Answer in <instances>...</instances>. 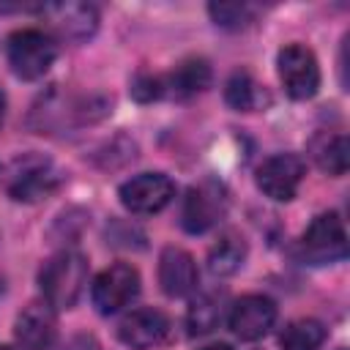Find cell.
<instances>
[{"instance_id":"cell-17","label":"cell","mask_w":350,"mask_h":350,"mask_svg":"<svg viewBox=\"0 0 350 350\" xmlns=\"http://www.w3.org/2000/svg\"><path fill=\"white\" fill-rule=\"evenodd\" d=\"M243 260H246V241L235 230L221 232L208 252V268L216 276H232L243 265Z\"/></svg>"},{"instance_id":"cell-22","label":"cell","mask_w":350,"mask_h":350,"mask_svg":"<svg viewBox=\"0 0 350 350\" xmlns=\"http://www.w3.org/2000/svg\"><path fill=\"white\" fill-rule=\"evenodd\" d=\"M131 96H134L137 101H153V98H161V96H164V82H161V77L139 74V77L131 82Z\"/></svg>"},{"instance_id":"cell-27","label":"cell","mask_w":350,"mask_h":350,"mask_svg":"<svg viewBox=\"0 0 350 350\" xmlns=\"http://www.w3.org/2000/svg\"><path fill=\"white\" fill-rule=\"evenodd\" d=\"M0 295H3V276H0Z\"/></svg>"},{"instance_id":"cell-7","label":"cell","mask_w":350,"mask_h":350,"mask_svg":"<svg viewBox=\"0 0 350 350\" xmlns=\"http://www.w3.org/2000/svg\"><path fill=\"white\" fill-rule=\"evenodd\" d=\"M139 293V273L134 265L129 262H115L109 268H104L93 287H90V298L98 314H115L123 306H129Z\"/></svg>"},{"instance_id":"cell-15","label":"cell","mask_w":350,"mask_h":350,"mask_svg":"<svg viewBox=\"0 0 350 350\" xmlns=\"http://www.w3.org/2000/svg\"><path fill=\"white\" fill-rule=\"evenodd\" d=\"M161 82H164V96L191 98L211 85V66L202 57H189L178 63L175 71H170V77H164Z\"/></svg>"},{"instance_id":"cell-14","label":"cell","mask_w":350,"mask_h":350,"mask_svg":"<svg viewBox=\"0 0 350 350\" xmlns=\"http://www.w3.org/2000/svg\"><path fill=\"white\" fill-rule=\"evenodd\" d=\"M200 271L194 257L180 246H167L159 257V284L170 298H183L197 287Z\"/></svg>"},{"instance_id":"cell-3","label":"cell","mask_w":350,"mask_h":350,"mask_svg":"<svg viewBox=\"0 0 350 350\" xmlns=\"http://www.w3.org/2000/svg\"><path fill=\"white\" fill-rule=\"evenodd\" d=\"M5 52H8V66L14 68L16 77L38 79L55 63L57 46H55L49 33L36 30V27H25V30H16L8 36Z\"/></svg>"},{"instance_id":"cell-12","label":"cell","mask_w":350,"mask_h":350,"mask_svg":"<svg viewBox=\"0 0 350 350\" xmlns=\"http://www.w3.org/2000/svg\"><path fill=\"white\" fill-rule=\"evenodd\" d=\"M118 336L126 347L131 350H150L167 342L170 336V317L161 309L153 306H139L134 312H129L120 325H118Z\"/></svg>"},{"instance_id":"cell-13","label":"cell","mask_w":350,"mask_h":350,"mask_svg":"<svg viewBox=\"0 0 350 350\" xmlns=\"http://www.w3.org/2000/svg\"><path fill=\"white\" fill-rule=\"evenodd\" d=\"M41 16L66 41H85L98 27V11L90 3H44Z\"/></svg>"},{"instance_id":"cell-28","label":"cell","mask_w":350,"mask_h":350,"mask_svg":"<svg viewBox=\"0 0 350 350\" xmlns=\"http://www.w3.org/2000/svg\"><path fill=\"white\" fill-rule=\"evenodd\" d=\"M339 350H347V347H339Z\"/></svg>"},{"instance_id":"cell-24","label":"cell","mask_w":350,"mask_h":350,"mask_svg":"<svg viewBox=\"0 0 350 350\" xmlns=\"http://www.w3.org/2000/svg\"><path fill=\"white\" fill-rule=\"evenodd\" d=\"M200 350H232V347H230V345H221V342H219V345H205V347H200Z\"/></svg>"},{"instance_id":"cell-5","label":"cell","mask_w":350,"mask_h":350,"mask_svg":"<svg viewBox=\"0 0 350 350\" xmlns=\"http://www.w3.org/2000/svg\"><path fill=\"white\" fill-rule=\"evenodd\" d=\"M227 189L219 180H200L191 186L183 197L180 208V224L191 235H202L211 227H216L227 213Z\"/></svg>"},{"instance_id":"cell-2","label":"cell","mask_w":350,"mask_h":350,"mask_svg":"<svg viewBox=\"0 0 350 350\" xmlns=\"http://www.w3.org/2000/svg\"><path fill=\"white\" fill-rule=\"evenodd\" d=\"M63 183L60 170L41 153H22L5 172V191L16 202H41Z\"/></svg>"},{"instance_id":"cell-23","label":"cell","mask_w":350,"mask_h":350,"mask_svg":"<svg viewBox=\"0 0 350 350\" xmlns=\"http://www.w3.org/2000/svg\"><path fill=\"white\" fill-rule=\"evenodd\" d=\"M63 350H98V342H96L93 336H88V334H79V336H74Z\"/></svg>"},{"instance_id":"cell-25","label":"cell","mask_w":350,"mask_h":350,"mask_svg":"<svg viewBox=\"0 0 350 350\" xmlns=\"http://www.w3.org/2000/svg\"><path fill=\"white\" fill-rule=\"evenodd\" d=\"M3 118H5V96L0 90V126H3Z\"/></svg>"},{"instance_id":"cell-6","label":"cell","mask_w":350,"mask_h":350,"mask_svg":"<svg viewBox=\"0 0 350 350\" xmlns=\"http://www.w3.org/2000/svg\"><path fill=\"white\" fill-rule=\"evenodd\" d=\"M276 68H279V79L287 90L290 98H312L320 88V66L317 57L309 46L304 44H287L279 49L276 55Z\"/></svg>"},{"instance_id":"cell-18","label":"cell","mask_w":350,"mask_h":350,"mask_svg":"<svg viewBox=\"0 0 350 350\" xmlns=\"http://www.w3.org/2000/svg\"><path fill=\"white\" fill-rule=\"evenodd\" d=\"M224 98L232 109L238 112H254V109H262L268 104V93L265 88L249 74V71H235L227 85H224Z\"/></svg>"},{"instance_id":"cell-11","label":"cell","mask_w":350,"mask_h":350,"mask_svg":"<svg viewBox=\"0 0 350 350\" xmlns=\"http://www.w3.org/2000/svg\"><path fill=\"white\" fill-rule=\"evenodd\" d=\"M57 336V317L46 301H30L14 323V345L22 350H52Z\"/></svg>"},{"instance_id":"cell-26","label":"cell","mask_w":350,"mask_h":350,"mask_svg":"<svg viewBox=\"0 0 350 350\" xmlns=\"http://www.w3.org/2000/svg\"><path fill=\"white\" fill-rule=\"evenodd\" d=\"M0 350H22V347H16V345H3Z\"/></svg>"},{"instance_id":"cell-16","label":"cell","mask_w":350,"mask_h":350,"mask_svg":"<svg viewBox=\"0 0 350 350\" xmlns=\"http://www.w3.org/2000/svg\"><path fill=\"white\" fill-rule=\"evenodd\" d=\"M309 153L314 164L334 178L345 175L350 167V142L345 134H328V131L314 134L309 142Z\"/></svg>"},{"instance_id":"cell-19","label":"cell","mask_w":350,"mask_h":350,"mask_svg":"<svg viewBox=\"0 0 350 350\" xmlns=\"http://www.w3.org/2000/svg\"><path fill=\"white\" fill-rule=\"evenodd\" d=\"M323 342H325V328L312 317L290 320L279 334V345L284 350H320Z\"/></svg>"},{"instance_id":"cell-8","label":"cell","mask_w":350,"mask_h":350,"mask_svg":"<svg viewBox=\"0 0 350 350\" xmlns=\"http://www.w3.org/2000/svg\"><path fill=\"white\" fill-rule=\"evenodd\" d=\"M120 202L126 211L148 216V213H159L161 208H167L175 197V183L164 175V172H139L134 178H129L126 183H120Z\"/></svg>"},{"instance_id":"cell-10","label":"cell","mask_w":350,"mask_h":350,"mask_svg":"<svg viewBox=\"0 0 350 350\" xmlns=\"http://www.w3.org/2000/svg\"><path fill=\"white\" fill-rule=\"evenodd\" d=\"M227 323H230V331L243 342L262 339L276 323V304L268 295H260V293L241 295L230 306Z\"/></svg>"},{"instance_id":"cell-20","label":"cell","mask_w":350,"mask_h":350,"mask_svg":"<svg viewBox=\"0 0 350 350\" xmlns=\"http://www.w3.org/2000/svg\"><path fill=\"white\" fill-rule=\"evenodd\" d=\"M221 320V295L219 293H200L186 314L189 334H208Z\"/></svg>"},{"instance_id":"cell-1","label":"cell","mask_w":350,"mask_h":350,"mask_svg":"<svg viewBox=\"0 0 350 350\" xmlns=\"http://www.w3.org/2000/svg\"><path fill=\"white\" fill-rule=\"evenodd\" d=\"M88 284V260L74 249L52 254L38 271V287L44 301L57 309H71Z\"/></svg>"},{"instance_id":"cell-4","label":"cell","mask_w":350,"mask_h":350,"mask_svg":"<svg viewBox=\"0 0 350 350\" xmlns=\"http://www.w3.org/2000/svg\"><path fill=\"white\" fill-rule=\"evenodd\" d=\"M301 257L309 265H331L347 257V232L339 213L325 211L301 235Z\"/></svg>"},{"instance_id":"cell-21","label":"cell","mask_w":350,"mask_h":350,"mask_svg":"<svg viewBox=\"0 0 350 350\" xmlns=\"http://www.w3.org/2000/svg\"><path fill=\"white\" fill-rule=\"evenodd\" d=\"M208 14L219 27H227V30H243L254 19V8L246 3H211Z\"/></svg>"},{"instance_id":"cell-9","label":"cell","mask_w":350,"mask_h":350,"mask_svg":"<svg viewBox=\"0 0 350 350\" xmlns=\"http://www.w3.org/2000/svg\"><path fill=\"white\" fill-rule=\"evenodd\" d=\"M304 159L295 153H273L257 167V186L276 202H290L304 180Z\"/></svg>"}]
</instances>
